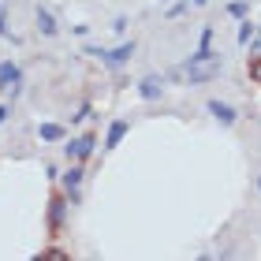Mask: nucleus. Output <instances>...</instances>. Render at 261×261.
<instances>
[{
  "mask_svg": "<svg viewBox=\"0 0 261 261\" xmlns=\"http://www.w3.org/2000/svg\"><path fill=\"white\" fill-rule=\"evenodd\" d=\"M67 213H71V198H67L64 191H56V194L49 198V239H60V235H64Z\"/></svg>",
  "mask_w": 261,
  "mask_h": 261,
  "instance_id": "1",
  "label": "nucleus"
},
{
  "mask_svg": "<svg viewBox=\"0 0 261 261\" xmlns=\"http://www.w3.org/2000/svg\"><path fill=\"white\" fill-rule=\"evenodd\" d=\"M220 71H224V56H220V60H201V64H187V60H183V75H187L191 86H201V82L217 79Z\"/></svg>",
  "mask_w": 261,
  "mask_h": 261,
  "instance_id": "2",
  "label": "nucleus"
},
{
  "mask_svg": "<svg viewBox=\"0 0 261 261\" xmlns=\"http://www.w3.org/2000/svg\"><path fill=\"white\" fill-rule=\"evenodd\" d=\"M93 149H97V135H79V138H64V157L67 161H90Z\"/></svg>",
  "mask_w": 261,
  "mask_h": 261,
  "instance_id": "3",
  "label": "nucleus"
},
{
  "mask_svg": "<svg viewBox=\"0 0 261 261\" xmlns=\"http://www.w3.org/2000/svg\"><path fill=\"white\" fill-rule=\"evenodd\" d=\"M82 179H86V168H82V161H75L71 168L60 175V191L71 198V205H79V187H82Z\"/></svg>",
  "mask_w": 261,
  "mask_h": 261,
  "instance_id": "4",
  "label": "nucleus"
},
{
  "mask_svg": "<svg viewBox=\"0 0 261 261\" xmlns=\"http://www.w3.org/2000/svg\"><path fill=\"white\" fill-rule=\"evenodd\" d=\"M205 109H209V116H213V120H217L220 127H235V120H239V112H235V105L220 101V97H209V101H205Z\"/></svg>",
  "mask_w": 261,
  "mask_h": 261,
  "instance_id": "5",
  "label": "nucleus"
},
{
  "mask_svg": "<svg viewBox=\"0 0 261 261\" xmlns=\"http://www.w3.org/2000/svg\"><path fill=\"white\" fill-rule=\"evenodd\" d=\"M130 56H135V41H123V45H116V49H105V56H101V64L105 67H112V71H120Z\"/></svg>",
  "mask_w": 261,
  "mask_h": 261,
  "instance_id": "6",
  "label": "nucleus"
},
{
  "mask_svg": "<svg viewBox=\"0 0 261 261\" xmlns=\"http://www.w3.org/2000/svg\"><path fill=\"white\" fill-rule=\"evenodd\" d=\"M138 97L142 101H161L164 97V75H146L138 82Z\"/></svg>",
  "mask_w": 261,
  "mask_h": 261,
  "instance_id": "7",
  "label": "nucleus"
},
{
  "mask_svg": "<svg viewBox=\"0 0 261 261\" xmlns=\"http://www.w3.org/2000/svg\"><path fill=\"white\" fill-rule=\"evenodd\" d=\"M34 22H38V34H41V38H56V34H60L56 15H53L49 8H38V11H34Z\"/></svg>",
  "mask_w": 261,
  "mask_h": 261,
  "instance_id": "8",
  "label": "nucleus"
},
{
  "mask_svg": "<svg viewBox=\"0 0 261 261\" xmlns=\"http://www.w3.org/2000/svg\"><path fill=\"white\" fill-rule=\"evenodd\" d=\"M127 130H130V120H112L109 130H105V149H116L127 138Z\"/></svg>",
  "mask_w": 261,
  "mask_h": 261,
  "instance_id": "9",
  "label": "nucleus"
},
{
  "mask_svg": "<svg viewBox=\"0 0 261 261\" xmlns=\"http://www.w3.org/2000/svg\"><path fill=\"white\" fill-rule=\"evenodd\" d=\"M22 82V67L15 60H4L0 64V90H11V86H19Z\"/></svg>",
  "mask_w": 261,
  "mask_h": 261,
  "instance_id": "10",
  "label": "nucleus"
},
{
  "mask_svg": "<svg viewBox=\"0 0 261 261\" xmlns=\"http://www.w3.org/2000/svg\"><path fill=\"white\" fill-rule=\"evenodd\" d=\"M38 138H41V142H64L67 130H64L60 123H41V127H38Z\"/></svg>",
  "mask_w": 261,
  "mask_h": 261,
  "instance_id": "11",
  "label": "nucleus"
},
{
  "mask_svg": "<svg viewBox=\"0 0 261 261\" xmlns=\"http://www.w3.org/2000/svg\"><path fill=\"white\" fill-rule=\"evenodd\" d=\"M254 30H257V27H254L250 19H239V34H235V41L246 49V45H250V38H254Z\"/></svg>",
  "mask_w": 261,
  "mask_h": 261,
  "instance_id": "12",
  "label": "nucleus"
},
{
  "mask_svg": "<svg viewBox=\"0 0 261 261\" xmlns=\"http://www.w3.org/2000/svg\"><path fill=\"white\" fill-rule=\"evenodd\" d=\"M228 15H231V19H246V15H250V0H231V4H228Z\"/></svg>",
  "mask_w": 261,
  "mask_h": 261,
  "instance_id": "13",
  "label": "nucleus"
},
{
  "mask_svg": "<svg viewBox=\"0 0 261 261\" xmlns=\"http://www.w3.org/2000/svg\"><path fill=\"white\" fill-rule=\"evenodd\" d=\"M246 75L261 86V56H250V60H246Z\"/></svg>",
  "mask_w": 261,
  "mask_h": 261,
  "instance_id": "14",
  "label": "nucleus"
},
{
  "mask_svg": "<svg viewBox=\"0 0 261 261\" xmlns=\"http://www.w3.org/2000/svg\"><path fill=\"white\" fill-rule=\"evenodd\" d=\"M90 116H93V105H90V101H82V105H79V112L71 116V123H82V120H90Z\"/></svg>",
  "mask_w": 261,
  "mask_h": 261,
  "instance_id": "15",
  "label": "nucleus"
},
{
  "mask_svg": "<svg viewBox=\"0 0 261 261\" xmlns=\"http://www.w3.org/2000/svg\"><path fill=\"white\" fill-rule=\"evenodd\" d=\"M187 8H191V0H179V4H172V8H168V19H179Z\"/></svg>",
  "mask_w": 261,
  "mask_h": 261,
  "instance_id": "16",
  "label": "nucleus"
},
{
  "mask_svg": "<svg viewBox=\"0 0 261 261\" xmlns=\"http://www.w3.org/2000/svg\"><path fill=\"white\" fill-rule=\"evenodd\" d=\"M41 257H60V261H67L71 254H67V250H60V246H49V250H41Z\"/></svg>",
  "mask_w": 261,
  "mask_h": 261,
  "instance_id": "17",
  "label": "nucleus"
},
{
  "mask_svg": "<svg viewBox=\"0 0 261 261\" xmlns=\"http://www.w3.org/2000/svg\"><path fill=\"white\" fill-rule=\"evenodd\" d=\"M250 56H261V27L254 30V38H250Z\"/></svg>",
  "mask_w": 261,
  "mask_h": 261,
  "instance_id": "18",
  "label": "nucleus"
},
{
  "mask_svg": "<svg viewBox=\"0 0 261 261\" xmlns=\"http://www.w3.org/2000/svg\"><path fill=\"white\" fill-rule=\"evenodd\" d=\"M213 38H217V27H205V30H201V41H198V45H213Z\"/></svg>",
  "mask_w": 261,
  "mask_h": 261,
  "instance_id": "19",
  "label": "nucleus"
},
{
  "mask_svg": "<svg viewBox=\"0 0 261 261\" xmlns=\"http://www.w3.org/2000/svg\"><path fill=\"white\" fill-rule=\"evenodd\" d=\"M8 34H11V27H8V11L0 8V38H8Z\"/></svg>",
  "mask_w": 261,
  "mask_h": 261,
  "instance_id": "20",
  "label": "nucleus"
},
{
  "mask_svg": "<svg viewBox=\"0 0 261 261\" xmlns=\"http://www.w3.org/2000/svg\"><path fill=\"white\" fill-rule=\"evenodd\" d=\"M112 30L123 34V30H127V15H116V19H112Z\"/></svg>",
  "mask_w": 261,
  "mask_h": 261,
  "instance_id": "21",
  "label": "nucleus"
},
{
  "mask_svg": "<svg viewBox=\"0 0 261 261\" xmlns=\"http://www.w3.org/2000/svg\"><path fill=\"white\" fill-rule=\"evenodd\" d=\"M86 56H93V60H101V56H105V49H101V45H86Z\"/></svg>",
  "mask_w": 261,
  "mask_h": 261,
  "instance_id": "22",
  "label": "nucleus"
},
{
  "mask_svg": "<svg viewBox=\"0 0 261 261\" xmlns=\"http://www.w3.org/2000/svg\"><path fill=\"white\" fill-rule=\"evenodd\" d=\"M8 116H11V105H0V127L8 123Z\"/></svg>",
  "mask_w": 261,
  "mask_h": 261,
  "instance_id": "23",
  "label": "nucleus"
},
{
  "mask_svg": "<svg viewBox=\"0 0 261 261\" xmlns=\"http://www.w3.org/2000/svg\"><path fill=\"white\" fill-rule=\"evenodd\" d=\"M191 4H194V8H205V4H209V0H191Z\"/></svg>",
  "mask_w": 261,
  "mask_h": 261,
  "instance_id": "24",
  "label": "nucleus"
},
{
  "mask_svg": "<svg viewBox=\"0 0 261 261\" xmlns=\"http://www.w3.org/2000/svg\"><path fill=\"white\" fill-rule=\"evenodd\" d=\"M257 191H261V175H257Z\"/></svg>",
  "mask_w": 261,
  "mask_h": 261,
  "instance_id": "25",
  "label": "nucleus"
}]
</instances>
